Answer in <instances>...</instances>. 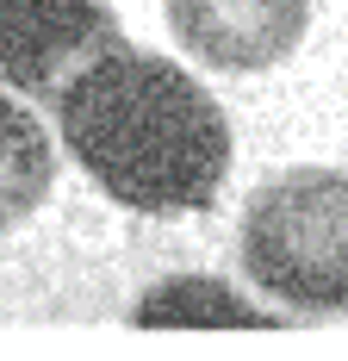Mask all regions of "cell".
<instances>
[{"label":"cell","mask_w":348,"mask_h":361,"mask_svg":"<svg viewBox=\"0 0 348 361\" xmlns=\"http://www.w3.org/2000/svg\"><path fill=\"white\" fill-rule=\"evenodd\" d=\"M125 44L106 0H0V81L25 100H56L94 56Z\"/></svg>","instance_id":"3"},{"label":"cell","mask_w":348,"mask_h":361,"mask_svg":"<svg viewBox=\"0 0 348 361\" xmlns=\"http://www.w3.org/2000/svg\"><path fill=\"white\" fill-rule=\"evenodd\" d=\"M131 324H193V330L243 324V330H261V324H280V318L261 312V305H249V299H237L211 274H187V281H162L156 293H143L131 305Z\"/></svg>","instance_id":"6"},{"label":"cell","mask_w":348,"mask_h":361,"mask_svg":"<svg viewBox=\"0 0 348 361\" xmlns=\"http://www.w3.org/2000/svg\"><path fill=\"white\" fill-rule=\"evenodd\" d=\"M50 112L81 175L131 212H199L230 175L224 106L156 50L112 44L50 100Z\"/></svg>","instance_id":"1"},{"label":"cell","mask_w":348,"mask_h":361,"mask_svg":"<svg viewBox=\"0 0 348 361\" xmlns=\"http://www.w3.org/2000/svg\"><path fill=\"white\" fill-rule=\"evenodd\" d=\"M162 19L193 63L255 75L299 50L311 25V0H162Z\"/></svg>","instance_id":"4"},{"label":"cell","mask_w":348,"mask_h":361,"mask_svg":"<svg viewBox=\"0 0 348 361\" xmlns=\"http://www.w3.org/2000/svg\"><path fill=\"white\" fill-rule=\"evenodd\" d=\"M243 274L299 318L348 312V175L292 169L249 193Z\"/></svg>","instance_id":"2"},{"label":"cell","mask_w":348,"mask_h":361,"mask_svg":"<svg viewBox=\"0 0 348 361\" xmlns=\"http://www.w3.org/2000/svg\"><path fill=\"white\" fill-rule=\"evenodd\" d=\"M56 180V149H50V131L32 118L25 100L0 94V231L25 224V218L44 206Z\"/></svg>","instance_id":"5"}]
</instances>
